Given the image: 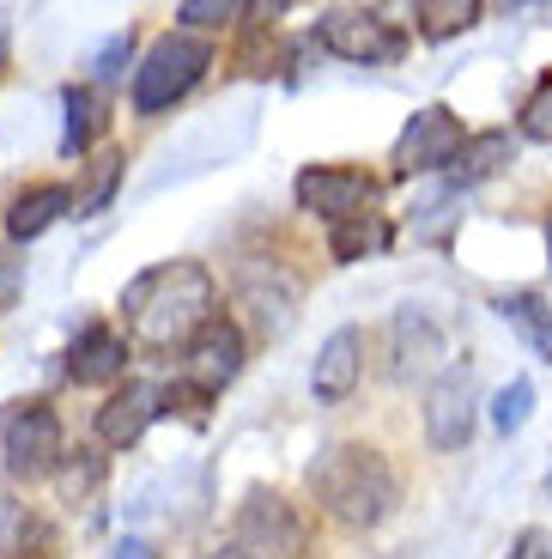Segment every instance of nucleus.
Returning a JSON list of instances; mask_svg holds the SVG:
<instances>
[{
  "instance_id": "obj_23",
  "label": "nucleus",
  "mask_w": 552,
  "mask_h": 559,
  "mask_svg": "<svg viewBox=\"0 0 552 559\" xmlns=\"http://www.w3.org/2000/svg\"><path fill=\"white\" fill-rule=\"evenodd\" d=\"M237 13H243V7H231V0H219V7H213V0H182V7H177V19H182V25H194V31H225Z\"/></svg>"
},
{
  "instance_id": "obj_17",
  "label": "nucleus",
  "mask_w": 552,
  "mask_h": 559,
  "mask_svg": "<svg viewBox=\"0 0 552 559\" xmlns=\"http://www.w3.org/2000/svg\"><path fill=\"white\" fill-rule=\"evenodd\" d=\"M61 110H68V128H61V153H85V146L104 134V98H97L92 85H68Z\"/></svg>"
},
{
  "instance_id": "obj_14",
  "label": "nucleus",
  "mask_w": 552,
  "mask_h": 559,
  "mask_svg": "<svg viewBox=\"0 0 552 559\" xmlns=\"http://www.w3.org/2000/svg\"><path fill=\"white\" fill-rule=\"evenodd\" d=\"M68 207H73V195L61 189V182H37V189H25V195L13 201L7 231H13L19 243H31V238H43V231H49V225H56Z\"/></svg>"
},
{
  "instance_id": "obj_19",
  "label": "nucleus",
  "mask_w": 552,
  "mask_h": 559,
  "mask_svg": "<svg viewBox=\"0 0 552 559\" xmlns=\"http://www.w3.org/2000/svg\"><path fill=\"white\" fill-rule=\"evenodd\" d=\"M497 165H511V134H473V140H461V153H456V177L461 182H473V177H492Z\"/></svg>"
},
{
  "instance_id": "obj_4",
  "label": "nucleus",
  "mask_w": 552,
  "mask_h": 559,
  "mask_svg": "<svg viewBox=\"0 0 552 559\" xmlns=\"http://www.w3.org/2000/svg\"><path fill=\"white\" fill-rule=\"evenodd\" d=\"M316 37H322L328 56L359 61V68H383V61L407 56L400 25L388 13H376V7H328V13L316 19Z\"/></svg>"
},
{
  "instance_id": "obj_9",
  "label": "nucleus",
  "mask_w": 552,
  "mask_h": 559,
  "mask_svg": "<svg viewBox=\"0 0 552 559\" xmlns=\"http://www.w3.org/2000/svg\"><path fill=\"white\" fill-rule=\"evenodd\" d=\"M473 432V371L468 365H449L425 395V438L437 450H461Z\"/></svg>"
},
{
  "instance_id": "obj_3",
  "label": "nucleus",
  "mask_w": 552,
  "mask_h": 559,
  "mask_svg": "<svg viewBox=\"0 0 552 559\" xmlns=\"http://www.w3.org/2000/svg\"><path fill=\"white\" fill-rule=\"evenodd\" d=\"M207 68H213V49L201 37H189V31L158 37L153 49H146V61L134 68V110L140 116L170 110L177 98H189L194 85H201V73H207Z\"/></svg>"
},
{
  "instance_id": "obj_24",
  "label": "nucleus",
  "mask_w": 552,
  "mask_h": 559,
  "mask_svg": "<svg viewBox=\"0 0 552 559\" xmlns=\"http://www.w3.org/2000/svg\"><path fill=\"white\" fill-rule=\"evenodd\" d=\"M523 134H535V140H552V80L540 85L535 98L523 104Z\"/></svg>"
},
{
  "instance_id": "obj_18",
  "label": "nucleus",
  "mask_w": 552,
  "mask_h": 559,
  "mask_svg": "<svg viewBox=\"0 0 552 559\" xmlns=\"http://www.w3.org/2000/svg\"><path fill=\"white\" fill-rule=\"evenodd\" d=\"M497 310H504L511 329H523L535 353H552V298L547 293H511Z\"/></svg>"
},
{
  "instance_id": "obj_6",
  "label": "nucleus",
  "mask_w": 552,
  "mask_h": 559,
  "mask_svg": "<svg viewBox=\"0 0 552 559\" xmlns=\"http://www.w3.org/2000/svg\"><path fill=\"white\" fill-rule=\"evenodd\" d=\"M461 140H468L461 116H456V110H443V104H425L413 122L400 128V140H395V170H400V177L449 170V165H456V153H461Z\"/></svg>"
},
{
  "instance_id": "obj_13",
  "label": "nucleus",
  "mask_w": 552,
  "mask_h": 559,
  "mask_svg": "<svg viewBox=\"0 0 552 559\" xmlns=\"http://www.w3.org/2000/svg\"><path fill=\"white\" fill-rule=\"evenodd\" d=\"M122 359H128L122 335L104 329V322H92V329L68 347V378L73 383H116L122 378Z\"/></svg>"
},
{
  "instance_id": "obj_25",
  "label": "nucleus",
  "mask_w": 552,
  "mask_h": 559,
  "mask_svg": "<svg viewBox=\"0 0 552 559\" xmlns=\"http://www.w3.org/2000/svg\"><path fill=\"white\" fill-rule=\"evenodd\" d=\"M511 559H552V535L547 530H523L511 542Z\"/></svg>"
},
{
  "instance_id": "obj_29",
  "label": "nucleus",
  "mask_w": 552,
  "mask_h": 559,
  "mask_svg": "<svg viewBox=\"0 0 552 559\" xmlns=\"http://www.w3.org/2000/svg\"><path fill=\"white\" fill-rule=\"evenodd\" d=\"M547 492H552V475H547Z\"/></svg>"
},
{
  "instance_id": "obj_15",
  "label": "nucleus",
  "mask_w": 552,
  "mask_h": 559,
  "mask_svg": "<svg viewBox=\"0 0 552 559\" xmlns=\"http://www.w3.org/2000/svg\"><path fill=\"white\" fill-rule=\"evenodd\" d=\"M443 359V335L431 317H400L395 322V378H413V371H425V365Z\"/></svg>"
},
{
  "instance_id": "obj_20",
  "label": "nucleus",
  "mask_w": 552,
  "mask_h": 559,
  "mask_svg": "<svg viewBox=\"0 0 552 559\" xmlns=\"http://www.w3.org/2000/svg\"><path fill=\"white\" fill-rule=\"evenodd\" d=\"M413 19H419L425 37H456V31H468L473 19H480V7H473V0H419Z\"/></svg>"
},
{
  "instance_id": "obj_26",
  "label": "nucleus",
  "mask_w": 552,
  "mask_h": 559,
  "mask_svg": "<svg viewBox=\"0 0 552 559\" xmlns=\"http://www.w3.org/2000/svg\"><path fill=\"white\" fill-rule=\"evenodd\" d=\"M122 68H128V31L104 43V56H97V80H116Z\"/></svg>"
},
{
  "instance_id": "obj_21",
  "label": "nucleus",
  "mask_w": 552,
  "mask_h": 559,
  "mask_svg": "<svg viewBox=\"0 0 552 559\" xmlns=\"http://www.w3.org/2000/svg\"><path fill=\"white\" fill-rule=\"evenodd\" d=\"M528 407H535V383H528V378L504 383V390H497V402H492V426H497V432H523Z\"/></svg>"
},
{
  "instance_id": "obj_28",
  "label": "nucleus",
  "mask_w": 552,
  "mask_h": 559,
  "mask_svg": "<svg viewBox=\"0 0 552 559\" xmlns=\"http://www.w3.org/2000/svg\"><path fill=\"white\" fill-rule=\"evenodd\" d=\"M547 250H552V219H547Z\"/></svg>"
},
{
  "instance_id": "obj_12",
  "label": "nucleus",
  "mask_w": 552,
  "mask_h": 559,
  "mask_svg": "<svg viewBox=\"0 0 552 559\" xmlns=\"http://www.w3.org/2000/svg\"><path fill=\"white\" fill-rule=\"evenodd\" d=\"M359 371H364V341H359V329H334V335L322 341V353H316L310 390H316L322 402H346V395H352V383H359Z\"/></svg>"
},
{
  "instance_id": "obj_16",
  "label": "nucleus",
  "mask_w": 552,
  "mask_h": 559,
  "mask_svg": "<svg viewBox=\"0 0 552 559\" xmlns=\"http://www.w3.org/2000/svg\"><path fill=\"white\" fill-rule=\"evenodd\" d=\"M328 250H334V262H364V255L388 250V219L383 213H359V219L328 225Z\"/></svg>"
},
{
  "instance_id": "obj_1",
  "label": "nucleus",
  "mask_w": 552,
  "mask_h": 559,
  "mask_svg": "<svg viewBox=\"0 0 552 559\" xmlns=\"http://www.w3.org/2000/svg\"><path fill=\"white\" fill-rule=\"evenodd\" d=\"M122 310L146 347H189L213 322V274L201 262H158L122 293Z\"/></svg>"
},
{
  "instance_id": "obj_11",
  "label": "nucleus",
  "mask_w": 552,
  "mask_h": 559,
  "mask_svg": "<svg viewBox=\"0 0 552 559\" xmlns=\"http://www.w3.org/2000/svg\"><path fill=\"white\" fill-rule=\"evenodd\" d=\"M158 402H165V390L158 383H122V390H110V402L97 407V438L110 450H128L146 438V426L158 419Z\"/></svg>"
},
{
  "instance_id": "obj_27",
  "label": "nucleus",
  "mask_w": 552,
  "mask_h": 559,
  "mask_svg": "<svg viewBox=\"0 0 552 559\" xmlns=\"http://www.w3.org/2000/svg\"><path fill=\"white\" fill-rule=\"evenodd\" d=\"M207 559H249L243 547H219V554H207Z\"/></svg>"
},
{
  "instance_id": "obj_5",
  "label": "nucleus",
  "mask_w": 552,
  "mask_h": 559,
  "mask_svg": "<svg viewBox=\"0 0 552 559\" xmlns=\"http://www.w3.org/2000/svg\"><path fill=\"white\" fill-rule=\"evenodd\" d=\"M0 450L19 480H43L68 450H61V419L49 402H13L0 419Z\"/></svg>"
},
{
  "instance_id": "obj_2",
  "label": "nucleus",
  "mask_w": 552,
  "mask_h": 559,
  "mask_svg": "<svg viewBox=\"0 0 552 559\" xmlns=\"http://www.w3.org/2000/svg\"><path fill=\"white\" fill-rule=\"evenodd\" d=\"M310 492L346 530H376L400 504V480L383 462V450L371 444H328L316 462H310Z\"/></svg>"
},
{
  "instance_id": "obj_8",
  "label": "nucleus",
  "mask_w": 552,
  "mask_h": 559,
  "mask_svg": "<svg viewBox=\"0 0 552 559\" xmlns=\"http://www.w3.org/2000/svg\"><path fill=\"white\" fill-rule=\"evenodd\" d=\"M376 201V182L364 170H340V165H310L298 177V207L304 213H322L328 225L340 219H359L364 207Z\"/></svg>"
},
{
  "instance_id": "obj_22",
  "label": "nucleus",
  "mask_w": 552,
  "mask_h": 559,
  "mask_svg": "<svg viewBox=\"0 0 552 559\" xmlns=\"http://www.w3.org/2000/svg\"><path fill=\"white\" fill-rule=\"evenodd\" d=\"M56 468H61V499H73V504L92 499L97 480H104V462H97L92 450H73L68 462H56Z\"/></svg>"
},
{
  "instance_id": "obj_10",
  "label": "nucleus",
  "mask_w": 552,
  "mask_h": 559,
  "mask_svg": "<svg viewBox=\"0 0 552 559\" xmlns=\"http://www.w3.org/2000/svg\"><path fill=\"white\" fill-rule=\"evenodd\" d=\"M237 371H243V329L225 322V317H213L207 329L189 341V383L207 390V395H219Z\"/></svg>"
},
{
  "instance_id": "obj_7",
  "label": "nucleus",
  "mask_w": 552,
  "mask_h": 559,
  "mask_svg": "<svg viewBox=\"0 0 552 559\" xmlns=\"http://www.w3.org/2000/svg\"><path fill=\"white\" fill-rule=\"evenodd\" d=\"M237 547L249 559H298L304 554V523L279 492H249L237 511Z\"/></svg>"
}]
</instances>
